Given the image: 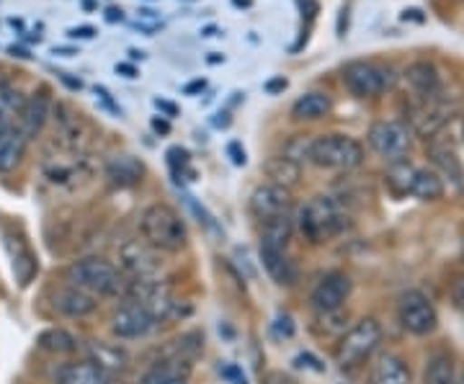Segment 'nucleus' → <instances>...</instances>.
Instances as JSON below:
<instances>
[{"mask_svg":"<svg viewBox=\"0 0 464 384\" xmlns=\"http://www.w3.org/2000/svg\"><path fill=\"white\" fill-rule=\"evenodd\" d=\"M47 117H50V96H47V91H39V93L24 99V103H21L16 130L29 142V139H34L36 134L42 132V127L47 124Z\"/></svg>","mask_w":464,"mask_h":384,"instance_id":"nucleus-13","label":"nucleus"},{"mask_svg":"<svg viewBox=\"0 0 464 384\" xmlns=\"http://www.w3.org/2000/svg\"><path fill=\"white\" fill-rule=\"evenodd\" d=\"M235 5H250V0H235Z\"/></svg>","mask_w":464,"mask_h":384,"instance_id":"nucleus-46","label":"nucleus"},{"mask_svg":"<svg viewBox=\"0 0 464 384\" xmlns=\"http://www.w3.org/2000/svg\"><path fill=\"white\" fill-rule=\"evenodd\" d=\"M295 233V225L286 215L279 217L264 219V233H261V248H271V251H286L289 240Z\"/></svg>","mask_w":464,"mask_h":384,"instance_id":"nucleus-22","label":"nucleus"},{"mask_svg":"<svg viewBox=\"0 0 464 384\" xmlns=\"http://www.w3.org/2000/svg\"><path fill=\"white\" fill-rule=\"evenodd\" d=\"M261 261H264L268 276L276 284H292L295 282V268L286 258V251H271V248H261Z\"/></svg>","mask_w":464,"mask_h":384,"instance_id":"nucleus-26","label":"nucleus"},{"mask_svg":"<svg viewBox=\"0 0 464 384\" xmlns=\"http://www.w3.org/2000/svg\"><path fill=\"white\" fill-rule=\"evenodd\" d=\"M382 341V328L380 322L374 318H364L359 320L351 331H348L341 343H338V364L341 367H359L362 361H366L374 349L380 346Z\"/></svg>","mask_w":464,"mask_h":384,"instance_id":"nucleus-6","label":"nucleus"},{"mask_svg":"<svg viewBox=\"0 0 464 384\" xmlns=\"http://www.w3.org/2000/svg\"><path fill=\"white\" fill-rule=\"evenodd\" d=\"M152 127H155L158 132H163V134L170 130V127H168V121H160V119H152Z\"/></svg>","mask_w":464,"mask_h":384,"instance_id":"nucleus-43","label":"nucleus"},{"mask_svg":"<svg viewBox=\"0 0 464 384\" xmlns=\"http://www.w3.org/2000/svg\"><path fill=\"white\" fill-rule=\"evenodd\" d=\"M116 72H124L127 78H137V70H134L132 65H124V62H121V65H116Z\"/></svg>","mask_w":464,"mask_h":384,"instance_id":"nucleus-39","label":"nucleus"},{"mask_svg":"<svg viewBox=\"0 0 464 384\" xmlns=\"http://www.w3.org/2000/svg\"><path fill=\"white\" fill-rule=\"evenodd\" d=\"M204 88V81H194L191 85H186V93H194V91H201Z\"/></svg>","mask_w":464,"mask_h":384,"instance_id":"nucleus-44","label":"nucleus"},{"mask_svg":"<svg viewBox=\"0 0 464 384\" xmlns=\"http://www.w3.org/2000/svg\"><path fill=\"white\" fill-rule=\"evenodd\" d=\"M5 130H8V117H5V114H0V134L5 132Z\"/></svg>","mask_w":464,"mask_h":384,"instance_id":"nucleus-45","label":"nucleus"},{"mask_svg":"<svg viewBox=\"0 0 464 384\" xmlns=\"http://www.w3.org/2000/svg\"><path fill=\"white\" fill-rule=\"evenodd\" d=\"M429 155H431V160L436 163V168L447 176L449 181H454L457 186H462L464 168L462 163H459L457 150H454V145H451V142H447L444 137H431Z\"/></svg>","mask_w":464,"mask_h":384,"instance_id":"nucleus-15","label":"nucleus"},{"mask_svg":"<svg viewBox=\"0 0 464 384\" xmlns=\"http://www.w3.org/2000/svg\"><path fill=\"white\" fill-rule=\"evenodd\" d=\"M106 21H121V11L119 8H106Z\"/></svg>","mask_w":464,"mask_h":384,"instance_id":"nucleus-40","label":"nucleus"},{"mask_svg":"<svg viewBox=\"0 0 464 384\" xmlns=\"http://www.w3.org/2000/svg\"><path fill=\"white\" fill-rule=\"evenodd\" d=\"M155 103H158V109H166L168 114H170V117H173V114H176V106H170V103H168V101H155Z\"/></svg>","mask_w":464,"mask_h":384,"instance_id":"nucleus-42","label":"nucleus"},{"mask_svg":"<svg viewBox=\"0 0 464 384\" xmlns=\"http://www.w3.org/2000/svg\"><path fill=\"white\" fill-rule=\"evenodd\" d=\"M264 384H295L289 377H284V374H279V371H271L268 377H266Z\"/></svg>","mask_w":464,"mask_h":384,"instance_id":"nucleus-38","label":"nucleus"},{"mask_svg":"<svg viewBox=\"0 0 464 384\" xmlns=\"http://www.w3.org/2000/svg\"><path fill=\"white\" fill-rule=\"evenodd\" d=\"M408 114L415 132L429 139L447 127V121L451 119V103L441 96V91L433 96H415V103H411Z\"/></svg>","mask_w":464,"mask_h":384,"instance_id":"nucleus-7","label":"nucleus"},{"mask_svg":"<svg viewBox=\"0 0 464 384\" xmlns=\"http://www.w3.org/2000/svg\"><path fill=\"white\" fill-rule=\"evenodd\" d=\"M39 341H42V346H44L47 351L67 353L75 349V338L70 333H65V331H47Z\"/></svg>","mask_w":464,"mask_h":384,"instance_id":"nucleus-30","label":"nucleus"},{"mask_svg":"<svg viewBox=\"0 0 464 384\" xmlns=\"http://www.w3.org/2000/svg\"><path fill=\"white\" fill-rule=\"evenodd\" d=\"M405 81L411 83L415 91V96H433L441 91V78L439 70L429 62H413L405 70Z\"/></svg>","mask_w":464,"mask_h":384,"instance_id":"nucleus-21","label":"nucleus"},{"mask_svg":"<svg viewBox=\"0 0 464 384\" xmlns=\"http://www.w3.org/2000/svg\"><path fill=\"white\" fill-rule=\"evenodd\" d=\"M11 54H14V57H21V60H29V57H32V54H29V52L26 50H21V47H11Z\"/></svg>","mask_w":464,"mask_h":384,"instance_id":"nucleus-41","label":"nucleus"},{"mask_svg":"<svg viewBox=\"0 0 464 384\" xmlns=\"http://www.w3.org/2000/svg\"><path fill=\"white\" fill-rule=\"evenodd\" d=\"M310 142H313V139H304L302 134H297V137H292V139L284 145V155H286L289 160H295V163L302 166V160H307V155H310Z\"/></svg>","mask_w":464,"mask_h":384,"instance_id":"nucleus-32","label":"nucleus"},{"mask_svg":"<svg viewBox=\"0 0 464 384\" xmlns=\"http://www.w3.org/2000/svg\"><path fill=\"white\" fill-rule=\"evenodd\" d=\"M289 206H292V194H289V188H282V186H258L253 191V197H250V212L261 219V222L264 219L279 217V215H286Z\"/></svg>","mask_w":464,"mask_h":384,"instance_id":"nucleus-12","label":"nucleus"},{"mask_svg":"<svg viewBox=\"0 0 464 384\" xmlns=\"http://www.w3.org/2000/svg\"><path fill=\"white\" fill-rule=\"evenodd\" d=\"M286 78H274V81H268V83H266V91H268V93H279V91H286Z\"/></svg>","mask_w":464,"mask_h":384,"instance_id":"nucleus-37","label":"nucleus"},{"mask_svg":"<svg viewBox=\"0 0 464 384\" xmlns=\"http://www.w3.org/2000/svg\"><path fill=\"white\" fill-rule=\"evenodd\" d=\"M369 384H411V369L398 356H382L372 367Z\"/></svg>","mask_w":464,"mask_h":384,"instance_id":"nucleus-19","label":"nucleus"},{"mask_svg":"<svg viewBox=\"0 0 464 384\" xmlns=\"http://www.w3.org/2000/svg\"><path fill=\"white\" fill-rule=\"evenodd\" d=\"M400 322L408 333L413 335H429L436 331L439 325V315H436V307L431 300L423 294V292H405L400 297L398 307Z\"/></svg>","mask_w":464,"mask_h":384,"instance_id":"nucleus-9","label":"nucleus"},{"mask_svg":"<svg viewBox=\"0 0 464 384\" xmlns=\"http://www.w3.org/2000/svg\"><path fill=\"white\" fill-rule=\"evenodd\" d=\"M91 353H93L91 364H96L103 374L106 371H121V369L127 367V353L121 351V349L109 346V343H93Z\"/></svg>","mask_w":464,"mask_h":384,"instance_id":"nucleus-27","label":"nucleus"},{"mask_svg":"<svg viewBox=\"0 0 464 384\" xmlns=\"http://www.w3.org/2000/svg\"><path fill=\"white\" fill-rule=\"evenodd\" d=\"M333 109V101L328 93H304L295 101L292 106V117L299 121H317V119L328 117Z\"/></svg>","mask_w":464,"mask_h":384,"instance_id":"nucleus-23","label":"nucleus"},{"mask_svg":"<svg viewBox=\"0 0 464 384\" xmlns=\"http://www.w3.org/2000/svg\"><path fill=\"white\" fill-rule=\"evenodd\" d=\"M264 173L266 178H268V184L282 186V188H289V191L302 181V166L295 163V160H289L286 155L268 158L264 166Z\"/></svg>","mask_w":464,"mask_h":384,"instance_id":"nucleus-17","label":"nucleus"},{"mask_svg":"<svg viewBox=\"0 0 464 384\" xmlns=\"http://www.w3.org/2000/svg\"><path fill=\"white\" fill-rule=\"evenodd\" d=\"M140 384H188L186 382V374H181V369L173 367V364H155L142 374Z\"/></svg>","mask_w":464,"mask_h":384,"instance_id":"nucleus-29","label":"nucleus"},{"mask_svg":"<svg viewBox=\"0 0 464 384\" xmlns=\"http://www.w3.org/2000/svg\"><path fill=\"white\" fill-rule=\"evenodd\" d=\"M67 279L75 289H81L91 297H119L124 292V286H127L124 276L119 274V268L111 261L96 258V255L72 264L67 268Z\"/></svg>","mask_w":464,"mask_h":384,"instance_id":"nucleus-2","label":"nucleus"},{"mask_svg":"<svg viewBox=\"0 0 464 384\" xmlns=\"http://www.w3.org/2000/svg\"><path fill=\"white\" fill-rule=\"evenodd\" d=\"M369 145L384 160L398 163L411 152L413 137H411V130L402 121H377L369 130Z\"/></svg>","mask_w":464,"mask_h":384,"instance_id":"nucleus-8","label":"nucleus"},{"mask_svg":"<svg viewBox=\"0 0 464 384\" xmlns=\"http://www.w3.org/2000/svg\"><path fill=\"white\" fill-rule=\"evenodd\" d=\"M457 384H464V374H462V377H459V382H457Z\"/></svg>","mask_w":464,"mask_h":384,"instance_id":"nucleus-47","label":"nucleus"},{"mask_svg":"<svg viewBox=\"0 0 464 384\" xmlns=\"http://www.w3.org/2000/svg\"><path fill=\"white\" fill-rule=\"evenodd\" d=\"M413 168L408 166L405 160H398L392 170H390V181L398 186V191H411V181H413Z\"/></svg>","mask_w":464,"mask_h":384,"instance_id":"nucleus-33","label":"nucleus"},{"mask_svg":"<svg viewBox=\"0 0 464 384\" xmlns=\"http://www.w3.org/2000/svg\"><path fill=\"white\" fill-rule=\"evenodd\" d=\"M346 215L331 197H315L299 209V230L310 243H328L346 230Z\"/></svg>","mask_w":464,"mask_h":384,"instance_id":"nucleus-3","label":"nucleus"},{"mask_svg":"<svg viewBox=\"0 0 464 384\" xmlns=\"http://www.w3.org/2000/svg\"><path fill=\"white\" fill-rule=\"evenodd\" d=\"M408 194H413L415 199L420 201L441 199V197H444V181H441L439 173H433V170H415Z\"/></svg>","mask_w":464,"mask_h":384,"instance_id":"nucleus-25","label":"nucleus"},{"mask_svg":"<svg viewBox=\"0 0 464 384\" xmlns=\"http://www.w3.org/2000/svg\"><path fill=\"white\" fill-rule=\"evenodd\" d=\"M26 152V137L16 127H8L0 134V173H11L21 166Z\"/></svg>","mask_w":464,"mask_h":384,"instance_id":"nucleus-18","label":"nucleus"},{"mask_svg":"<svg viewBox=\"0 0 464 384\" xmlns=\"http://www.w3.org/2000/svg\"><path fill=\"white\" fill-rule=\"evenodd\" d=\"M348 294H351V279L346 274H328L317 282L310 302L320 315H333L346 304Z\"/></svg>","mask_w":464,"mask_h":384,"instance_id":"nucleus-10","label":"nucleus"},{"mask_svg":"<svg viewBox=\"0 0 464 384\" xmlns=\"http://www.w3.org/2000/svg\"><path fill=\"white\" fill-rule=\"evenodd\" d=\"M70 36L72 39H93L96 36V29H91V26H81V29H70Z\"/></svg>","mask_w":464,"mask_h":384,"instance_id":"nucleus-36","label":"nucleus"},{"mask_svg":"<svg viewBox=\"0 0 464 384\" xmlns=\"http://www.w3.org/2000/svg\"><path fill=\"white\" fill-rule=\"evenodd\" d=\"M343 85L356 99H377L395 85V72L392 67L380 65V62L356 60L343 67Z\"/></svg>","mask_w":464,"mask_h":384,"instance_id":"nucleus-5","label":"nucleus"},{"mask_svg":"<svg viewBox=\"0 0 464 384\" xmlns=\"http://www.w3.org/2000/svg\"><path fill=\"white\" fill-rule=\"evenodd\" d=\"M307 160L328 170H353L364 163V148L346 134H320L310 142Z\"/></svg>","mask_w":464,"mask_h":384,"instance_id":"nucleus-4","label":"nucleus"},{"mask_svg":"<svg viewBox=\"0 0 464 384\" xmlns=\"http://www.w3.org/2000/svg\"><path fill=\"white\" fill-rule=\"evenodd\" d=\"M426 384H454V364L451 359L444 356V353H436L431 356L429 367H426V377H423Z\"/></svg>","mask_w":464,"mask_h":384,"instance_id":"nucleus-28","label":"nucleus"},{"mask_svg":"<svg viewBox=\"0 0 464 384\" xmlns=\"http://www.w3.org/2000/svg\"><path fill=\"white\" fill-rule=\"evenodd\" d=\"M451 300L457 304V310L464 315V276H459V279L451 284Z\"/></svg>","mask_w":464,"mask_h":384,"instance_id":"nucleus-34","label":"nucleus"},{"mask_svg":"<svg viewBox=\"0 0 464 384\" xmlns=\"http://www.w3.org/2000/svg\"><path fill=\"white\" fill-rule=\"evenodd\" d=\"M142 173H145V168L132 155H116L106 166V176L111 178V184L121 186V188L140 184Z\"/></svg>","mask_w":464,"mask_h":384,"instance_id":"nucleus-20","label":"nucleus"},{"mask_svg":"<svg viewBox=\"0 0 464 384\" xmlns=\"http://www.w3.org/2000/svg\"><path fill=\"white\" fill-rule=\"evenodd\" d=\"M21 103H24V96H21V93H18L16 88L8 83V81H3V78H0V114H5V117H8V114H14V111L18 114Z\"/></svg>","mask_w":464,"mask_h":384,"instance_id":"nucleus-31","label":"nucleus"},{"mask_svg":"<svg viewBox=\"0 0 464 384\" xmlns=\"http://www.w3.org/2000/svg\"><path fill=\"white\" fill-rule=\"evenodd\" d=\"M152 325H155V320L150 318V312L142 304L127 302L116 310L114 318H111V333L121 341H134V338L148 335Z\"/></svg>","mask_w":464,"mask_h":384,"instance_id":"nucleus-11","label":"nucleus"},{"mask_svg":"<svg viewBox=\"0 0 464 384\" xmlns=\"http://www.w3.org/2000/svg\"><path fill=\"white\" fill-rule=\"evenodd\" d=\"M54 310H60L67 318H85L96 310V300L75 286H67L54 294Z\"/></svg>","mask_w":464,"mask_h":384,"instance_id":"nucleus-16","label":"nucleus"},{"mask_svg":"<svg viewBox=\"0 0 464 384\" xmlns=\"http://www.w3.org/2000/svg\"><path fill=\"white\" fill-rule=\"evenodd\" d=\"M140 233L152 251L179 253L186 248V240H188L183 219L168 204H152L142 212Z\"/></svg>","mask_w":464,"mask_h":384,"instance_id":"nucleus-1","label":"nucleus"},{"mask_svg":"<svg viewBox=\"0 0 464 384\" xmlns=\"http://www.w3.org/2000/svg\"><path fill=\"white\" fill-rule=\"evenodd\" d=\"M227 152L232 155V163H235V166H246V150H240L237 142H232L230 148H227Z\"/></svg>","mask_w":464,"mask_h":384,"instance_id":"nucleus-35","label":"nucleus"},{"mask_svg":"<svg viewBox=\"0 0 464 384\" xmlns=\"http://www.w3.org/2000/svg\"><path fill=\"white\" fill-rule=\"evenodd\" d=\"M57 384H106V374L91 361H78L60 369Z\"/></svg>","mask_w":464,"mask_h":384,"instance_id":"nucleus-24","label":"nucleus"},{"mask_svg":"<svg viewBox=\"0 0 464 384\" xmlns=\"http://www.w3.org/2000/svg\"><path fill=\"white\" fill-rule=\"evenodd\" d=\"M150 251H152V248L142 240V243H127V245L121 248V253H119L121 266L127 268L137 282H140V279H150V276L158 271V261L152 258V253Z\"/></svg>","mask_w":464,"mask_h":384,"instance_id":"nucleus-14","label":"nucleus"}]
</instances>
